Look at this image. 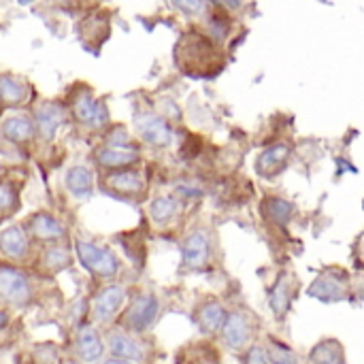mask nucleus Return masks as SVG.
Instances as JSON below:
<instances>
[{"label": "nucleus", "mask_w": 364, "mask_h": 364, "mask_svg": "<svg viewBox=\"0 0 364 364\" xmlns=\"http://www.w3.org/2000/svg\"><path fill=\"white\" fill-rule=\"evenodd\" d=\"M288 156H290V149L286 145H275V147H269L267 151H262V156L258 158V173L264 175V177H273L277 175L286 162H288Z\"/></svg>", "instance_id": "obj_17"}, {"label": "nucleus", "mask_w": 364, "mask_h": 364, "mask_svg": "<svg viewBox=\"0 0 364 364\" xmlns=\"http://www.w3.org/2000/svg\"><path fill=\"white\" fill-rule=\"evenodd\" d=\"M0 299L15 307H26L32 299L30 282L23 273L11 267H0Z\"/></svg>", "instance_id": "obj_3"}, {"label": "nucleus", "mask_w": 364, "mask_h": 364, "mask_svg": "<svg viewBox=\"0 0 364 364\" xmlns=\"http://www.w3.org/2000/svg\"><path fill=\"white\" fill-rule=\"evenodd\" d=\"M173 4L186 15H200L205 13V0H173Z\"/></svg>", "instance_id": "obj_30"}, {"label": "nucleus", "mask_w": 364, "mask_h": 364, "mask_svg": "<svg viewBox=\"0 0 364 364\" xmlns=\"http://www.w3.org/2000/svg\"><path fill=\"white\" fill-rule=\"evenodd\" d=\"M102 364H136V363H130V360H122V358H109V360H105Z\"/></svg>", "instance_id": "obj_34"}, {"label": "nucleus", "mask_w": 364, "mask_h": 364, "mask_svg": "<svg viewBox=\"0 0 364 364\" xmlns=\"http://www.w3.org/2000/svg\"><path fill=\"white\" fill-rule=\"evenodd\" d=\"M181 258H183L186 269L203 271L211 258V241H209L207 232L196 230V232L188 235V239L183 241V247H181Z\"/></svg>", "instance_id": "obj_5"}, {"label": "nucleus", "mask_w": 364, "mask_h": 364, "mask_svg": "<svg viewBox=\"0 0 364 364\" xmlns=\"http://www.w3.org/2000/svg\"><path fill=\"white\" fill-rule=\"evenodd\" d=\"M126 303V290L122 286H107L94 301V318L98 322H109Z\"/></svg>", "instance_id": "obj_8"}, {"label": "nucleus", "mask_w": 364, "mask_h": 364, "mask_svg": "<svg viewBox=\"0 0 364 364\" xmlns=\"http://www.w3.org/2000/svg\"><path fill=\"white\" fill-rule=\"evenodd\" d=\"M30 230L41 241H58L66 235V228L62 226V222H58L49 213H36L30 220Z\"/></svg>", "instance_id": "obj_15"}, {"label": "nucleus", "mask_w": 364, "mask_h": 364, "mask_svg": "<svg viewBox=\"0 0 364 364\" xmlns=\"http://www.w3.org/2000/svg\"><path fill=\"white\" fill-rule=\"evenodd\" d=\"M160 314V301L151 294L139 296L126 314V324L132 333H145L151 328Z\"/></svg>", "instance_id": "obj_6"}, {"label": "nucleus", "mask_w": 364, "mask_h": 364, "mask_svg": "<svg viewBox=\"0 0 364 364\" xmlns=\"http://www.w3.org/2000/svg\"><path fill=\"white\" fill-rule=\"evenodd\" d=\"M62 119H64V111L58 105L47 102L36 109V126H38V132L43 139H51L53 132L58 130V126L62 124Z\"/></svg>", "instance_id": "obj_19"}, {"label": "nucleus", "mask_w": 364, "mask_h": 364, "mask_svg": "<svg viewBox=\"0 0 364 364\" xmlns=\"http://www.w3.org/2000/svg\"><path fill=\"white\" fill-rule=\"evenodd\" d=\"M243 364H269V360H267V354H264V348H260V346H252V348L245 352Z\"/></svg>", "instance_id": "obj_31"}, {"label": "nucleus", "mask_w": 364, "mask_h": 364, "mask_svg": "<svg viewBox=\"0 0 364 364\" xmlns=\"http://www.w3.org/2000/svg\"><path fill=\"white\" fill-rule=\"evenodd\" d=\"M34 132V124L23 117V115H15V117H9L4 124H2V134L13 141V143H19V141H28Z\"/></svg>", "instance_id": "obj_24"}, {"label": "nucleus", "mask_w": 364, "mask_h": 364, "mask_svg": "<svg viewBox=\"0 0 364 364\" xmlns=\"http://www.w3.org/2000/svg\"><path fill=\"white\" fill-rule=\"evenodd\" d=\"M296 294V279L290 273H282L275 282V286L269 290V307L275 314V318H286V314L292 307Z\"/></svg>", "instance_id": "obj_7"}, {"label": "nucleus", "mask_w": 364, "mask_h": 364, "mask_svg": "<svg viewBox=\"0 0 364 364\" xmlns=\"http://www.w3.org/2000/svg\"><path fill=\"white\" fill-rule=\"evenodd\" d=\"M139 160V154L134 149H126V147H105L98 154V162L105 168H126L130 164H134Z\"/></svg>", "instance_id": "obj_21"}, {"label": "nucleus", "mask_w": 364, "mask_h": 364, "mask_svg": "<svg viewBox=\"0 0 364 364\" xmlns=\"http://www.w3.org/2000/svg\"><path fill=\"white\" fill-rule=\"evenodd\" d=\"M252 320L247 314L243 311H232V314H226V320L220 328L222 333V339L224 343L235 350V352H243L250 341H252Z\"/></svg>", "instance_id": "obj_4"}, {"label": "nucleus", "mask_w": 364, "mask_h": 364, "mask_svg": "<svg viewBox=\"0 0 364 364\" xmlns=\"http://www.w3.org/2000/svg\"><path fill=\"white\" fill-rule=\"evenodd\" d=\"M264 354H267L269 364H299V356L292 352V348H288L286 343L275 341V339H269Z\"/></svg>", "instance_id": "obj_26"}, {"label": "nucleus", "mask_w": 364, "mask_h": 364, "mask_svg": "<svg viewBox=\"0 0 364 364\" xmlns=\"http://www.w3.org/2000/svg\"><path fill=\"white\" fill-rule=\"evenodd\" d=\"M6 324H9V316H6V311H0V331L6 328Z\"/></svg>", "instance_id": "obj_33"}, {"label": "nucleus", "mask_w": 364, "mask_h": 364, "mask_svg": "<svg viewBox=\"0 0 364 364\" xmlns=\"http://www.w3.org/2000/svg\"><path fill=\"white\" fill-rule=\"evenodd\" d=\"M262 213L277 226H286L292 215H294V205L279 198V196H271L262 203Z\"/></svg>", "instance_id": "obj_22"}, {"label": "nucleus", "mask_w": 364, "mask_h": 364, "mask_svg": "<svg viewBox=\"0 0 364 364\" xmlns=\"http://www.w3.org/2000/svg\"><path fill=\"white\" fill-rule=\"evenodd\" d=\"M179 211V203L175 196H158L149 205V215L156 224H168Z\"/></svg>", "instance_id": "obj_25"}, {"label": "nucleus", "mask_w": 364, "mask_h": 364, "mask_svg": "<svg viewBox=\"0 0 364 364\" xmlns=\"http://www.w3.org/2000/svg\"><path fill=\"white\" fill-rule=\"evenodd\" d=\"M79 262L94 275L102 279H113L119 273V260L109 247H100L90 241H77L75 245Z\"/></svg>", "instance_id": "obj_1"}, {"label": "nucleus", "mask_w": 364, "mask_h": 364, "mask_svg": "<svg viewBox=\"0 0 364 364\" xmlns=\"http://www.w3.org/2000/svg\"><path fill=\"white\" fill-rule=\"evenodd\" d=\"M107 186L117 192V194H126V196H134V194H141L143 188H145V181L139 173L134 171H119L115 175H111L107 179Z\"/></svg>", "instance_id": "obj_20"}, {"label": "nucleus", "mask_w": 364, "mask_h": 364, "mask_svg": "<svg viewBox=\"0 0 364 364\" xmlns=\"http://www.w3.org/2000/svg\"><path fill=\"white\" fill-rule=\"evenodd\" d=\"M75 113L77 117L92 126V128H102L107 122H109V111L102 102L94 100L92 96H81L77 102H75Z\"/></svg>", "instance_id": "obj_14"}, {"label": "nucleus", "mask_w": 364, "mask_h": 364, "mask_svg": "<svg viewBox=\"0 0 364 364\" xmlns=\"http://www.w3.org/2000/svg\"><path fill=\"white\" fill-rule=\"evenodd\" d=\"M19 196L11 183H0V218H9L17 211Z\"/></svg>", "instance_id": "obj_28"}, {"label": "nucleus", "mask_w": 364, "mask_h": 364, "mask_svg": "<svg viewBox=\"0 0 364 364\" xmlns=\"http://www.w3.org/2000/svg\"><path fill=\"white\" fill-rule=\"evenodd\" d=\"M224 320H226V309L218 301H207L196 309V326L203 335L220 333Z\"/></svg>", "instance_id": "obj_12"}, {"label": "nucleus", "mask_w": 364, "mask_h": 364, "mask_svg": "<svg viewBox=\"0 0 364 364\" xmlns=\"http://www.w3.org/2000/svg\"><path fill=\"white\" fill-rule=\"evenodd\" d=\"M66 188L75 198H87L94 190V177L92 171L85 166H73L66 173Z\"/></svg>", "instance_id": "obj_18"}, {"label": "nucleus", "mask_w": 364, "mask_h": 364, "mask_svg": "<svg viewBox=\"0 0 364 364\" xmlns=\"http://www.w3.org/2000/svg\"><path fill=\"white\" fill-rule=\"evenodd\" d=\"M109 352H111L113 358H122V360H130V363H139L143 358V354H145L143 346L134 337H130V335H126L122 331L111 333Z\"/></svg>", "instance_id": "obj_11"}, {"label": "nucleus", "mask_w": 364, "mask_h": 364, "mask_svg": "<svg viewBox=\"0 0 364 364\" xmlns=\"http://www.w3.org/2000/svg\"><path fill=\"white\" fill-rule=\"evenodd\" d=\"M105 354V343L98 335V331L90 324H83L79 326L77 331V356L83 360V363L92 364L98 363Z\"/></svg>", "instance_id": "obj_9"}, {"label": "nucleus", "mask_w": 364, "mask_h": 364, "mask_svg": "<svg viewBox=\"0 0 364 364\" xmlns=\"http://www.w3.org/2000/svg\"><path fill=\"white\" fill-rule=\"evenodd\" d=\"M224 2H226V4H228V6H232V9H235V6H239V4H241V0H224Z\"/></svg>", "instance_id": "obj_35"}, {"label": "nucleus", "mask_w": 364, "mask_h": 364, "mask_svg": "<svg viewBox=\"0 0 364 364\" xmlns=\"http://www.w3.org/2000/svg\"><path fill=\"white\" fill-rule=\"evenodd\" d=\"M34 360L36 364H60V356L58 350H53L51 346H41L34 352Z\"/></svg>", "instance_id": "obj_29"}, {"label": "nucleus", "mask_w": 364, "mask_h": 364, "mask_svg": "<svg viewBox=\"0 0 364 364\" xmlns=\"http://www.w3.org/2000/svg\"><path fill=\"white\" fill-rule=\"evenodd\" d=\"M307 294L320 303H341V301H348L350 299V275L339 271V269H333V271H326L322 275H318L309 288H307Z\"/></svg>", "instance_id": "obj_2"}, {"label": "nucleus", "mask_w": 364, "mask_h": 364, "mask_svg": "<svg viewBox=\"0 0 364 364\" xmlns=\"http://www.w3.org/2000/svg\"><path fill=\"white\" fill-rule=\"evenodd\" d=\"M309 363L311 364H348L346 363V352L343 346L337 339H324L314 350L309 352Z\"/></svg>", "instance_id": "obj_16"}, {"label": "nucleus", "mask_w": 364, "mask_h": 364, "mask_svg": "<svg viewBox=\"0 0 364 364\" xmlns=\"http://www.w3.org/2000/svg\"><path fill=\"white\" fill-rule=\"evenodd\" d=\"M70 264V254L66 247H58V245H51L45 250L43 254V267L51 273H60L64 271L66 267Z\"/></svg>", "instance_id": "obj_27"}, {"label": "nucleus", "mask_w": 364, "mask_h": 364, "mask_svg": "<svg viewBox=\"0 0 364 364\" xmlns=\"http://www.w3.org/2000/svg\"><path fill=\"white\" fill-rule=\"evenodd\" d=\"M0 96L9 105H19L28 98V85L13 75H0Z\"/></svg>", "instance_id": "obj_23"}, {"label": "nucleus", "mask_w": 364, "mask_h": 364, "mask_svg": "<svg viewBox=\"0 0 364 364\" xmlns=\"http://www.w3.org/2000/svg\"><path fill=\"white\" fill-rule=\"evenodd\" d=\"M0 173H2V164H0Z\"/></svg>", "instance_id": "obj_37"}, {"label": "nucleus", "mask_w": 364, "mask_h": 364, "mask_svg": "<svg viewBox=\"0 0 364 364\" xmlns=\"http://www.w3.org/2000/svg\"><path fill=\"white\" fill-rule=\"evenodd\" d=\"M28 237L21 226H9L0 230V252L11 260H21L28 254Z\"/></svg>", "instance_id": "obj_13"}, {"label": "nucleus", "mask_w": 364, "mask_h": 364, "mask_svg": "<svg viewBox=\"0 0 364 364\" xmlns=\"http://www.w3.org/2000/svg\"><path fill=\"white\" fill-rule=\"evenodd\" d=\"M128 143V132L124 128H115L109 136V147H126Z\"/></svg>", "instance_id": "obj_32"}, {"label": "nucleus", "mask_w": 364, "mask_h": 364, "mask_svg": "<svg viewBox=\"0 0 364 364\" xmlns=\"http://www.w3.org/2000/svg\"><path fill=\"white\" fill-rule=\"evenodd\" d=\"M21 4H28V2H32V0H19Z\"/></svg>", "instance_id": "obj_36"}, {"label": "nucleus", "mask_w": 364, "mask_h": 364, "mask_svg": "<svg viewBox=\"0 0 364 364\" xmlns=\"http://www.w3.org/2000/svg\"><path fill=\"white\" fill-rule=\"evenodd\" d=\"M136 128L141 132V136L151 143V145H158V147H164L171 143L173 139V132L168 128V124L160 117V115H141L136 119Z\"/></svg>", "instance_id": "obj_10"}]
</instances>
